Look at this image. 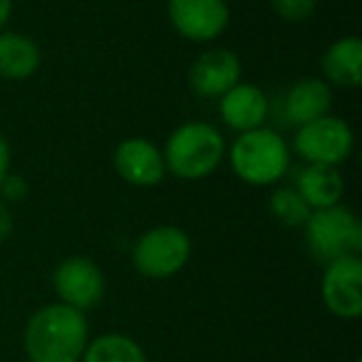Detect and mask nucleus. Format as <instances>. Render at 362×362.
Masks as SVG:
<instances>
[{
	"instance_id": "nucleus-1",
	"label": "nucleus",
	"mask_w": 362,
	"mask_h": 362,
	"mask_svg": "<svg viewBox=\"0 0 362 362\" xmlns=\"http://www.w3.org/2000/svg\"><path fill=\"white\" fill-rule=\"evenodd\" d=\"M90 342L85 313L52 303L30 315L23 347L30 362H80Z\"/></svg>"
},
{
	"instance_id": "nucleus-2",
	"label": "nucleus",
	"mask_w": 362,
	"mask_h": 362,
	"mask_svg": "<svg viewBox=\"0 0 362 362\" xmlns=\"http://www.w3.org/2000/svg\"><path fill=\"white\" fill-rule=\"evenodd\" d=\"M161 156L166 174L181 181H202L223 164L226 139L209 122H184L166 136Z\"/></svg>"
},
{
	"instance_id": "nucleus-3",
	"label": "nucleus",
	"mask_w": 362,
	"mask_h": 362,
	"mask_svg": "<svg viewBox=\"0 0 362 362\" xmlns=\"http://www.w3.org/2000/svg\"><path fill=\"white\" fill-rule=\"evenodd\" d=\"M231 171L248 187H273L291 169V146L276 129L243 132L226 146Z\"/></svg>"
},
{
	"instance_id": "nucleus-4",
	"label": "nucleus",
	"mask_w": 362,
	"mask_h": 362,
	"mask_svg": "<svg viewBox=\"0 0 362 362\" xmlns=\"http://www.w3.org/2000/svg\"><path fill=\"white\" fill-rule=\"evenodd\" d=\"M303 228L308 251L322 266L342 256H360L362 226L355 214L342 204L310 211Z\"/></svg>"
},
{
	"instance_id": "nucleus-5",
	"label": "nucleus",
	"mask_w": 362,
	"mask_h": 362,
	"mask_svg": "<svg viewBox=\"0 0 362 362\" xmlns=\"http://www.w3.org/2000/svg\"><path fill=\"white\" fill-rule=\"evenodd\" d=\"M192 258V238L184 228L161 223L136 238L132 248V266L139 276L164 281L187 268Z\"/></svg>"
},
{
	"instance_id": "nucleus-6",
	"label": "nucleus",
	"mask_w": 362,
	"mask_h": 362,
	"mask_svg": "<svg viewBox=\"0 0 362 362\" xmlns=\"http://www.w3.org/2000/svg\"><path fill=\"white\" fill-rule=\"evenodd\" d=\"M293 151L305 164L340 169L355 151V132L342 117L325 115L320 119L298 127L296 136H293Z\"/></svg>"
},
{
	"instance_id": "nucleus-7",
	"label": "nucleus",
	"mask_w": 362,
	"mask_h": 362,
	"mask_svg": "<svg viewBox=\"0 0 362 362\" xmlns=\"http://www.w3.org/2000/svg\"><path fill=\"white\" fill-rule=\"evenodd\" d=\"M166 16L184 40L204 45L226 33L231 8L226 0H166Z\"/></svg>"
},
{
	"instance_id": "nucleus-8",
	"label": "nucleus",
	"mask_w": 362,
	"mask_h": 362,
	"mask_svg": "<svg viewBox=\"0 0 362 362\" xmlns=\"http://www.w3.org/2000/svg\"><path fill=\"white\" fill-rule=\"evenodd\" d=\"M105 273L95 261L85 256H70L57 263L52 273V288L62 305H70L75 310H92L105 298Z\"/></svg>"
},
{
	"instance_id": "nucleus-9",
	"label": "nucleus",
	"mask_w": 362,
	"mask_h": 362,
	"mask_svg": "<svg viewBox=\"0 0 362 362\" xmlns=\"http://www.w3.org/2000/svg\"><path fill=\"white\" fill-rule=\"evenodd\" d=\"M322 303L335 317L355 320L362 315V261L360 256H342L325 263L320 283Z\"/></svg>"
},
{
	"instance_id": "nucleus-10",
	"label": "nucleus",
	"mask_w": 362,
	"mask_h": 362,
	"mask_svg": "<svg viewBox=\"0 0 362 362\" xmlns=\"http://www.w3.org/2000/svg\"><path fill=\"white\" fill-rule=\"evenodd\" d=\"M112 164H115L117 176L136 189L159 187L166 179V164L161 149L144 136L122 139L112 154Z\"/></svg>"
},
{
	"instance_id": "nucleus-11",
	"label": "nucleus",
	"mask_w": 362,
	"mask_h": 362,
	"mask_svg": "<svg viewBox=\"0 0 362 362\" xmlns=\"http://www.w3.org/2000/svg\"><path fill=\"white\" fill-rule=\"evenodd\" d=\"M241 57L228 47H209L189 67V85L199 97H221L241 82Z\"/></svg>"
},
{
	"instance_id": "nucleus-12",
	"label": "nucleus",
	"mask_w": 362,
	"mask_h": 362,
	"mask_svg": "<svg viewBox=\"0 0 362 362\" xmlns=\"http://www.w3.org/2000/svg\"><path fill=\"white\" fill-rule=\"evenodd\" d=\"M218 115L223 124L238 134L258 129V127H266L268 97L253 82H238L218 97Z\"/></svg>"
},
{
	"instance_id": "nucleus-13",
	"label": "nucleus",
	"mask_w": 362,
	"mask_h": 362,
	"mask_svg": "<svg viewBox=\"0 0 362 362\" xmlns=\"http://www.w3.org/2000/svg\"><path fill=\"white\" fill-rule=\"evenodd\" d=\"M332 110V87L322 77H303L288 87L283 97V115L286 122L298 127L315 122L330 115Z\"/></svg>"
},
{
	"instance_id": "nucleus-14",
	"label": "nucleus",
	"mask_w": 362,
	"mask_h": 362,
	"mask_svg": "<svg viewBox=\"0 0 362 362\" xmlns=\"http://www.w3.org/2000/svg\"><path fill=\"white\" fill-rule=\"evenodd\" d=\"M322 80L327 85L355 90L362 82V42L355 35L337 37L320 57Z\"/></svg>"
},
{
	"instance_id": "nucleus-15",
	"label": "nucleus",
	"mask_w": 362,
	"mask_h": 362,
	"mask_svg": "<svg viewBox=\"0 0 362 362\" xmlns=\"http://www.w3.org/2000/svg\"><path fill=\"white\" fill-rule=\"evenodd\" d=\"M42 65V50L30 35L16 30H0V80H30Z\"/></svg>"
},
{
	"instance_id": "nucleus-16",
	"label": "nucleus",
	"mask_w": 362,
	"mask_h": 362,
	"mask_svg": "<svg viewBox=\"0 0 362 362\" xmlns=\"http://www.w3.org/2000/svg\"><path fill=\"white\" fill-rule=\"evenodd\" d=\"M303 202L310 206V211L317 209H330L342 204L345 197V179H342L337 166H322V164H305L300 174L296 176L293 184Z\"/></svg>"
},
{
	"instance_id": "nucleus-17",
	"label": "nucleus",
	"mask_w": 362,
	"mask_h": 362,
	"mask_svg": "<svg viewBox=\"0 0 362 362\" xmlns=\"http://www.w3.org/2000/svg\"><path fill=\"white\" fill-rule=\"evenodd\" d=\"M85 362H146L144 350L139 342L132 340L122 332H107L97 340L87 342V350L82 355Z\"/></svg>"
},
{
	"instance_id": "nucleus-18",
	"label": "nucleus",
	"mask_w": 362,
	"mask_h": 362,
	"mask_svg": "<svg viewBox=\"0 0 362 362\" xmlns=\"http://www.w3.org/2000/svg\"><path fill=\"white\" fill-rule=\"evenodd\" d=\"M273 218L286 228H300L305 226L310 216V206L303 202V197L293 187H278L273 189L271 202H268Z\"/></svg>"
},
{
	"instance_id": "nucleus-19",
	"label": "nucleus",
	"mask_w": 362,
	"mask_h": 362,
	"mask_svg": "<svg viewBox=\"0 0 362 362\" xmlns=\"http://www.w3.org/2000/svg\"><path fill=\"white\" fill-rule=\"evenodd\" d=\"M271 3V11L276 13V18H281L283 23H305L315 16L317 11V0H268Z\"/></svg>"
},
{
	"instance_id": "nucleus-20",
	"label": "nucleus",
	"mask_w": 362,
	"mask_h": 362,
	"mask_svg": "<svg viewBox=\"0 0 362 362\" xmlns=\"http://www.w3.org/2000/svg\"><path fill=\"white\" fill-rule=\"evenodd\" d=\"M0 194H3V202H21L28 197V184L16 174H8L0 184Z\"/></svg>"
},
{
	"instance_id": "nucleus-21",
	"label": "nucleus",
	"mask_w": 362,
	"mask_h": 362,
	"mask_svg": "<svg viewBox=\"0 0 362 362\" xmlns=\"http://www.w3.org/2000/svg\"><path fill=\"white\" fill-rule=\"evenodd\" d=\"M13 228H16V223H13L11 206L0 199V243H6L13 236Z\"/></svg>"
},
{
	"instance_id": "nucleus-22",
	"label": "nucleus",
	"mask_w": 362,
	"mask_h": 362,
	"mask_svg": "<svg viewBox=\"0 0 362 362\" xmlns=\"http://www.w3.org/2000/svg\"><path fill=\"white\" fill-rule=\"evenodd\" d=\"M11 174V144L3 134H0V184Z\"/></svg>"
},
{
	"instance_id": "nucleus-23",
	"label": "nucleus",
	"mask_w": 362,
	"mask_h": 362,
	"mask_svg": "<svg viewBox=\"0 0 362 362\" xmlns=\"http://www.w3.org/2000/svg\"><path fill=\"white\" fill-rule=\"evenodd\" d=\"M13 6H16V0H0V30L8 28V21L13 16Z\"/></svg>"
}]
</instances>
